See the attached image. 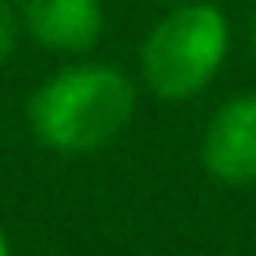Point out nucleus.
<instances>
[{"label": "nucleus", "mask_w": 256, "mask_h": 256, "mask_svg": "<svg viewBox=\"0 0 256 256\" xmlns=\"http://www.w3.org/2000/svg\"><path fill=\"white\" fill-rule=\"evenodd\" d=\"M0 256H12V248H8V234L0 230Z\"/></svg>", "instance_id": "423d86ee"}, {"label": "nucleus", "mask_w": 256, "mask_h": 256, "mask_svg": "<svg viewBox=\"0 0 256 256\" xmlns=\"http://www.w3.org/2000/svg\"><path fill=\"white\" fill-rule=\"evenodd\" d=\"M19 26L34 46L60 56L90 53L102 38V0H23Z\"/></svg>", "instance_id": "20e7f679"}, {"label": "nucleus", "mask_w": 256, "mask_h": 256, "mask_svg": "<svg viewBox=\"0 0 256 256\" xmlns=\"http://www.w3.org/2000/svg\"><path fill=\"white\" fill-rule=\"evenodd\" d=\"M252 46H256V19H252Z\"/></svg>", "instance_id": "0eeeda50"}, {"label": "nucleus", "mask_w": 256, "mask_h": 256, "mask_svg": "<svg viewBox=\"0 0 256 256\" xmlns=\"http://www.w3.org/2000/svg\"><path fill=\"white\" fill-rule=\"evenodd\" d=\"M200 162L218 184H256V94H230L208 117Z\"/></svg>", "instance_id": "7ed1b4c3"}, {"label": "nucleus", "mask_w": 256, "mask_h": 256, "mask_svg": "<svg viewBox=\"0 0 256 256\" xmlns=\"http://www.w3.org/2000/svg\"><path fill=\"white\" fill-rule=\"evenodd\" d=\"M230 53V19L208 0H181L147 30L140 76L162 102H188L215 83Z\"/></svg>", "instance_id": "f03ea898"}, {"label": "nucleus", "mask_w": 256, "mask_h": 256, "mask_svg": "<svg viewBox=\"0 0 256 256\" xmlns=\"http://www.w3.org/2000/svg\"><path fill=\"white\" fill-rule=\"evenodd\" d=\"M136 113V83L117 64H68L26 98L34 140L56 154H90L120 136Z\"/></svg>", "instance_id": "f257e3e1"}, {"label": "nucleus", "mask_w": 256, "mask_h": 256, "mask_svg": "<svg viewBox=\"0 0 256 256\" xmlns=\"http://www.w3.org/2000/svg\"><path fill=\"white\" fill-rule=\"evenodd\" d=\"M19 34H23V26H19V12H12L8 4L0 0V64L16 53Z\"/></svg>", "instance_id": "39448f33"}]
</instances>
